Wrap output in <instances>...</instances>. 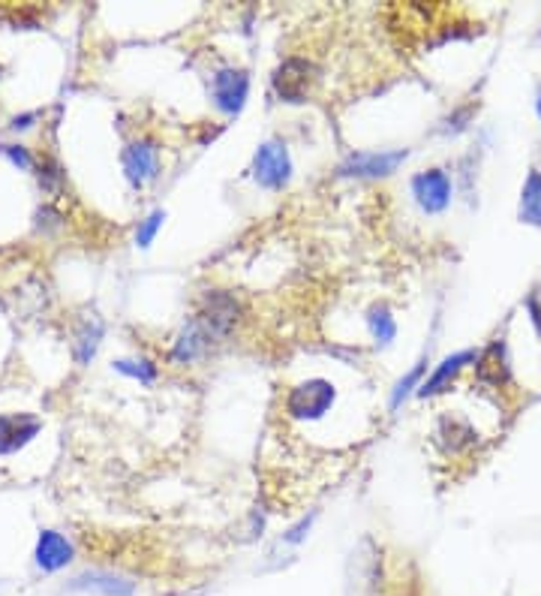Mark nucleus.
Masks as SVG:
<instances>
[{
	"mask_svg": "<svg viewBox=\"0 0 541 596\" xmlns=\"http://www.w3.org/2000/svg\"><path fill=\"white\" fill-rule=\"evenodd\" d=\"M383 594V554L373 540H361L346 564V596Z\"/></svg>",
	"mask_w": 541,
	"mask_h": 596,
	"instance_id": "obj_1",
	"label": "nucleus"
},
{
	"mask_svg": "<svg viewBox=\"0 0 541 596\" xmlns=\"http://www.w3.org/2000/svg\"><path fill=\"white\" fill-rule=\"evenodd\" d=\"M292 175V161H289V148L280 138H271L262 148L256 151L253 157V178L268 191H283Z\"/></svg>",
	"mask_w": 541,
	"mask_h": 596,
	"instance_id": "obj_2",
	"label": "nucleus"
},
{
	"mask_svg": "<svg viewBox=\"0 0 541 596\" xmlns=\"http://www.w3.org/2000/svg\"><path fill=\"white\" fill-rule=\"evenodd\" d=\"M334 394L337 392L329 380H308L287 394V413L292 419H322L334 404Z\"/></svg>",
	"mask_w": 541,
	"mask_h": 596,
	"instance_id": "obj_3",
	"label": "nucleus"
},
{
	"mask_svg": "<svg viewBox=\"0 0 541 596\" xmlns=\"http://www.w3.org/2000/svg\"><path fill=\"white\" fill-rule=\"evenodd\" d=\"M247 94H250V75H247V70L223 66V70L214 73L211 100L220 112H226V115H238V112L245 109Z\"/></svg>",
	"mask_w": 541,
	"mask_h": 596,
	"instance_id": "obj_4",
	"label": "nucleus"
},
{
	"mask_svg": "<svg viewBox=\"0 0 541 596\" xmlns=\"http://www.w3.org/2000/svg\"><path fill=\"white\" fill-rule=\"evenodd\" d=\"M238 314H241V305L235 301V296H229V292H208L202 314H196V320L202 322L205 331L211 335L214 341H220V338H226L235 329Z\"/></svg>",
	"mask_w": 541,
	"mask_h": 596,
	"instance_id": "obj_5",
	"label": "nucleus"
},
{
	"mask_svg": "<svg viewBox=\"0 0 541 596\" xmlns=\"http://www.w3.org/2000/svg\"><path fill=\"white\" fill-rule=\"evenodd\" d=\"M406 161V151H358L350 154L340 166V175H355V178H383L392 175Z\"/></svg>",
	"mask_w": 541,
	"mask_h": 596,
	"instance_id": "obj_6",
	"label": "nucleus"
},
{
	"mask_svg": "<svg viewBox=\"0 0 541 596\" xmlns=\"http://www.w3.org/2000/svg\"><path fill=\"white\" fill-rule=\"evenodd\" d=\"M121 163H124V175H127V182L133 184V187H145V184L157 178L159 151L150 138H138V142H133L129 148H124Z\"/></svg>",
	"mask_w": 541,
	"mask_h": 596,
	"instance_id": "obj_7",
	"label": "nucleus"
},
{
	"mask_svg": "<svg viewBox=\"0 0 541 596\" xmlns=\"http://www.w3.org/2000/svg\"><path fill=\"white\" fill-rule=\"evenodd\" d=\"M413 196L422 205V212L439 214L451 199V182L443 169L418 172L413 178Z\"/></svg>",
	"mask_w": 541,
	"mask_h": 596,
	"instance_id": "obj_8",
	"label": "nucleus"
},
{
	"mask_svg": "<svg viewBox=\"0 0 541 596\" xmlns=\"http://www.w3.org/2000/svg\"><path fill=\"white\" fill-rule=\"evenodd\" d=\"M66 590H82V594L94 596H136V582L117 573H106V569H87V573L75 575Z\"/></svg>",
	"mask_w": 541,
	"mask_h": 596,
	"instance_id": "obj_9",
	"label": "nucleus"
},
{
	"mask_svg": "<svg viewBox=\"0 0 541 596\" xmlns=\"http://www.w3.org/2000/svg\"><path fill=\"white\" fill-rule=\"evenodd\" d=\"M43 422L37 415L24 413H7L0 415V455H12L31 443L33 436L40 434Z\"/></svg>",
	"mask_w": 541,
	"mask_h": 596,
	"instance_id": "obj_10",
	"label": "nucleus"
},
{
	"mask_svg": "<svg viewBox=\"0 0 541 596\" xmlns=\"http://www.w3.org/2000/svg\"><path fill=\"white\" fill-rule=\"evenodd\" d=\"M313 66L304 58H289L287 64L274 73V91L289 103H304L308 100V85Z\"/></svg>",
	"mask_w": 541,
	"mask_h": 596,
	"instance_id": "obj_11",
	"label": "nucleus"
},
{
	"mask_svg": "<svg viewBox=\"0 0 541 596\" xmlns=\"http://www.w3.org/2000/svg\"><path fill=\"white\" fill-rule=\"evenodd\" d=\"M73 543L66 540L64 533L58 531H43L40 533V540H37V566L43 569V573H58V569H64L70 561H73Z\"/></svg>",
	"mask_w": 541,
	"mask_h": 596,
	"instance_id": "obj_12",
	"label": "nucleus"
},
{
	"mask_svg": "<svg viewBox=\"0 0 541 596\" xmlns=\"http://www.w3.org/2000/svg\"><path fill=\"white\" fill-rule=\"evenodd\" d=\"M476 373L481 383L488 386H506L511 380V371H509V359H506V343L502 341H493L488 347V350L481 352L476 359Z\"/></svg>",
	"mask_w": 541,
	"mask_h": 596,
	"instance_id": "obj_13",
	"label": "nucleus"
},
{
	"mask_svg": "<svg viewBox=\"0 0 541 596\" xmlns=\"http://www.w3.org/2000/svg\"><path fill=\"white\" fill-rule=\"evenodd\" d=\"M214 343V338L205 331V326L196 317H193L187 326H184V331L178 335V341H175V350H171V359L180 364L193 362V359H199L208 347Z\"/></svg>",
	"mask_w": 541,
	"mask_h": 596,
	"instance_id": "obj_14",
	"label": "nucleus"
},
{
	"mask_svg": "<svg viewBox=\"0 0 541 596\" xmlns=\"http://www.w3.org/2000/svg\"><path fill=\"white\" fill-rule=\"evenodd\" d=\"M476 359H478V356L472 350L455 352V356H448L446 362H443V364H439V368H436L434 377H430V380H427V383L422 386V389H418V394H422V398H430V394H439V392H443V389H446L448 383H451V380H455L457 373H460V368H464V364L476 362Z\"/></svg>",
	"mask_w": 541,
	"mask_h": 596,
	"instance_id": "obj_15",
	"label": "nucleus"
},
{
	"mask_svg": "<svg viewBox=\"0 0 541 596\" xmlns=\"http://www.w3.org/2000/svg\"><path fill=\"white\" fill-rule=\"evenodd\" d=\"M520 220L523 224L541 226V172L532 169L523 193H520Z\"/></svg>",
	"mask_w": 541,
	"mask_h": 596,
	"instance_id": "obj_16",
	"label": "nucleus"
},
{
	"mask_svg": "<svg viewBox=\"0 0 541 596\" xmlns=\"http://www.w3.org/2000/svg\"><path fill=\"white\" fill-rule=\"evenodd\" d=\"M100 338H103V322L96 320V317H91V320L82 322V329L75 331V343H73L75 362L79 364L91 362V359H94L96 347H100Z\"/></svg>",
	"mask_w": 541,
	"mask_h": 596,
	"instance_id": "obj_17",
	"label": "nucleus"
},
{
	"mask_svg": "<svg viewBox=\"0 0 541 596\" xmlns=\"http://www.w3.org/2000/svg\"><path fill=\"white\" fill-rule=\"evenodd\" d=\"M367 326H371L373 341L383 343V347H388L397 338V322H394L392 310L385 308V305H373L367 310Z\"/></svg>",
	"mask_w": 541,
	"mask_h": 596,
	"instance_id": "obj_18",
	"label": "nucleus"
},
{
	"mask_svg": "<svg viewBox=\"0 0 541 596\" xmlns=\"http://www.w3.org/2000/svg\"><path fill=\"white\" fill-rule=\"evenodd\" d=\"M439 436H443V443H446V449H451V452H460V449L469 446V443H476V431H472L467 422L448 419V415L439 422Z\"/></svg>",
	"mask_w": 541,
	"mask_h": 596,
	"instance_id": "obj_19",
	"label": "nucleus"
},
{
	"mask_svg": "<svg viewBox=\"0 0 541 596\" xmlns=\"http://www.w3.org/2000/svg\"><path fill=\"white\" fill-rule=\"evenodd\" d=\"M115 368L127 377H136L142 383H154L157 380V364L148 362V359H117Z\"/></svg>",
	"mask_w": 541,
	"mask_h": 596,
	"instance_id": "obj_20",
	"label": "nucleus"
},
{
	"mask_svg": "<svg viewBox=\"0 0 541 596\" xmlns=\"http://www.w3.org/2000/svg\"><path fill=\"white\" fill-rule=\"evenodd\" d=\"M425 371H427V359H422V362L415 364L413 371L406 373V377H404V380H400V383L394 386V392H392V410H397V407L404 404V398L409 392H413L415 386H418V380H422V373H425Z\"/></svg>",
	"mask_w": 541,
	"mask_h": 596,
	"instance_id": "obj_21",
	"label": "nucleus"
},
{
	"mask_svg": "<svg viewBox=\"0 0 541 596\" xmlns=\"http://www.w3.org/2000/svg\"><path fill=\"white\" fill-rule=\"evenodd\" d=\"M163 220H166V212L163 208H157V212H150L142 224H138L136 229V245L138 247H150V242L157 238L159 226H163Z\"/></svg>",
	"mask_w": 541,
	"mask_h": 596,
	"instance_id": "obj_22",
	"label": "nucleus"
},
{
	"mask_svg": "<svg viewBox=\"0 0 541 596\" xmlns=\"http://www.w3.org/2000/svg\"><path fill=\"white\" fill-rule=\"evenodd\" d=\"M0 154H3L10 163H15L19 169H33L31 151L24 148V145H0Z\"/></svg>",
	"mask_w": 541,
	"mask_h": 596,
	"instance_id": "obj_23",
	"label": "nucleus"
},
{
	"mask_svg": "<svg viewBox=\"0 0 541 596\" xmlns=\"http://www.w3.org/2000/svg\"><path fill=\"white\" fill-rule=\"evenodd\" d=\"M313 518H316V515H308V518H301L295 527H289L287 536H283V543H289V545L301 543V540H304V536L310 533V524H313Z\"/></svg>",
	"mask_w": 541,
	"mask_h": 596,
	"instance_id": "obj_24",
	"label": "nucleus"
},
{
	"mask_svg": "<svg viewBox=\"0 0 541 596\" xmlns=\"http://www.w3.org/2000/svg\"><path fill=\"white\" fill-rule=\"evenodd\" d=\"M527 310H530L532 326H535V331L541 335V289H532L530 298H527Z\"/></svg>",
	"mask_w": 541,
	"mask_h": 596,
	"instance_id": "obj_25",
	"label": "nucleus"
},
{
	"mask_svg": "<svg viewBox=\"0 0 541 596\" xmlns=\"http://www.w3.org/2000/svg\"><path fill=\"white\" fill-rule=\"evenodd\" d=\"M31 121H33V115L15 117V121H12V130H28V127H31Z\"/></svg>",
	"mask_w": 541,
	"mask_h": 596,
	"instance_id": "obj_26",
	"label": "nucleus"
},
{
	"mask_svg": "<svg viewBox=\"0 0 541 596\" xmlns=\"http://www.w3.org/2000/svg\"><path fill=\"white\" fill-rule=\"evenodd\" d=\"M539 115H541V100H539Z\"/></svg>",
	"mask_w": 541,
	"mask_h": 596,
	"instance_id": "obj_27",
	"label": "nucleus"
}]
</instances>
